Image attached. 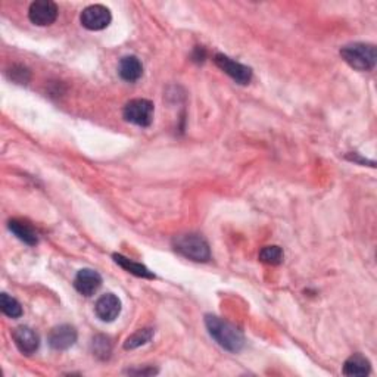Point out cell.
<instances>
[{
    "label": "cell",
    "instance_id": "5",
    "mask_svg": "<svg viewBox=\"0 0 377 377\" xmlns=\"http://www.w3.org/2000/svg\"><path fill=\"white\" fill-rule=\"evenodd\" d=\"M111 12L102 5H91L81 12V26L90 31L105 30L111 24Z\"/></svg>",
    "mask_w": 377,
    "mask_h": 377
},
{
    "label": "cell",
    "instance_id": "9",
    "mask_svg": "<svg viewBox=\"0 0 377 377\" xmlns=\"http://www.w3.org/2000/svg\"><path fill=\"white\" fill-rule=\"evenodd\" d=\"M12 339H14L17 348L24 353V356H33L34 352H37L40 347L39 335L27 326L17 327L14 330V333H12Z\"/></svg>",
    "mask_w": 377,
    "mask_h": 377
},
{
    "label": "cell",
    "instance_id": "10",
    "mask_svg": "<svg viewBox=\"0 0 377 377\" xmlns=\"http://www.w3.org/2000/svg\"><path fill=\"white\" fill-rule=\"evenodd\" d=\"M102 286V277L91 268H82L80 270L76 279H74V288L78 293L85 295V297H91L96 293Z\"/></svg>",
    "mask_w": 377,
    "mask_h": 377
},
{
    "label": "cell",
    "instance_id": "1",
    "mask_svg": "<svg viewBox=\"0 0 377 377\" xmlns=\"http://www.w3.org/2000/svg\"><path fill=\"white\" fill-rule=\"evenodd\" d=\"M205 326L211 337L226 351L239 352L245 347L243 333L238 327H234L229 322L222 320V318L208 314L205 315Z\"/></svg>",
    "mask_w": 377,
    "mask_h": 377
},
{
    "label": "cell",
    "instance_id": "16",
    "mask_svg": "<svg viewBox=\"0 0 377 377\" xmlns=\"http://www.w3.org/2000/svg\"><path fill=\"white\" fill-rule=\"evenodd\" d=\"M91 352L93 356L99 360H108L112 352L111 339L105 335L94 336L91 340Z\"/></svg>",
    "mask_w": 377,
    "mask_h": 377
},
{
    "label": "cell",
    "instance_id": "14",
    "mask_svg": "<svg viewBox=\"0 0 377 377\" xmlns=\"http://www.w3.org/2000/svg\"><path fill=\"white\" fill-rule=\"evenodd\" d=\"M371 370L370 361L361 353H353L344 364L345 376H367Z\"/></svg>",
    "mask_w": 377,
    "mask_h": 377
},
{
    "label": "cell",
    "instance_id": "6",
    "mask_svg": "<svg viewBox=\"0 0 377 377\" xmlns=\"http://www.w3.org/2000/svg\"><path fill=\"white\" fill-rule=\"evenodd\" d=\"M214 62L221 71H224V73L231 77L236 82H239V85H249L251 82L252 69L249 67H246L240 62H236L231 58L222 53H217L214 56Z\"/></svg>",
    "mask_w": 377,
    "mask_h": 377
},
{
    "label": "cell",
    "instance_id": "15",
    "mask_svg": "<svg viewBox=\"0 0 377 377\" xmlns=\"http://www.w3.org/2000/svg\"><path fill=\"white\" fill-rule=\"evenodd\" d=\"M112 258L118 265L123 267L125 271H128V273H132L137 277H143V279H155V276H153L145 265L134 263V261H132V259H128L120 254H114Z\"/></svg>",
    "mask_w": 377,
    "mask_h": 377
},
{
    "label": "cell",
    "instance_id": "18",
    "mask_svg": "<svg viewBox=\"0 0 377 377\" xmlns=\"http://www.w3.org/2000/svg\"><path fill=\"white\" fill-rule=\"evenodd\" d=\"M0 308L5 315L10 318H19L22 315L21 304L15 298L9 297L8 293H2V297H0Z\"/></svg>",
    "mask_w": 377,
    "mask_h": 377
},
{
    "label": "cell",
    "instance_id": "19",
    "mask_svg": "<svg viewBox=\"0 0 377 377\" xmlns=\"http://www.w3.org/2000/svg\"><path fill=\"white\" fill-rule=\"evenodd\" d=\"M259 261L268 265H279L283 261V251L280 246H265L259 252Z\"/></svg>",
    "mask_w": 377,
    "mask_h": 377
},
{
    "label": "cell",
    "instance_id": "13",
    "mask_svg": "<svg viewBox=\"0 0 377 377\" xmlns=\"http://www.w3.org/2000/svg\"><path fill=\"white\" fill-rule=\"evenodd\" d=\"M8 227L9 230L14 233L17 238L24 242L28 246H34L39 243V236L37 233H35V230L30 226V224H27L26 221H21V220H10L8 222Z\"/></svg>",
    "mask_w": 377,
    "mask_h": 377
},
{
    "label": "cell",
    "instance_id": "8",
    "mask_svg": "<svg viewBox=\"0 0 377 377\" xmlns=\"http://www.w3.org/2000/svg\"><path fill=\"white\" fill-rule=\"evenodd\" d=\"M77 330L76 327L69 326V324H61L56 326L51 330L49 333V345L55 351H65L69 349L71 347L76 345L77 342Z\"/></svg>",
    "mask_w": 377,
    "mask_h": 377
},
{
    "label": "cell",
    "instance_id": "4",
    "mask_svg": "<svg viewBox=\"0 0 377 377\" xmlns=\"http://www.w3.org/2000/svg\"><path fill=\"white\" fill-rule=\"evenodd\" d=\"M153 103L148 99L130 100L123 111L124 120L139 127H149L153 121Z\"/></svg>",
    "mask_w": 377,
    "mask_h": 377
},
{
    "label": "cell",
    "instance_id": "3",
    "mask_svg": "<svg viewBox=\"0 0 377 377\" xmlns=\"http://www.w3.org/2000/svg\"><path fill=\"white\" fill-rule=\"evenodd\" d=\"M174 249L184 258L196 263H207L211 259V251L207 240L199 234H183L174 240Z\"/></svg>",
    "mask_w": 377,
    "mask_h": 377
},
{
    "label": "cell",
    "instance_id": "12",
    "mask_svg": "<svg viewBox=\"0 0 377 377\" xmlns=\"http://www.w3.org/2000/svg\"><path fill=\"white\" fill-rule=\"evenodd\" d=\"M118 74L124 81L134 82L143 76V65L136 56H124L118 64Z\"/></svg>",
    "mask_w": 377,
    "mask_h": 377
},
{
    "label": "cell",
    "instance_id": "7",
    "mask_svg": "<svg viewBox=\"0 0 377 377\" xmlns=\"http://www.w3.org/2000/svg\"><path fill=\"white\" fill-rule=\"evenodd\" d=\"M28 18L39 27L52 26L58 18V6L51 0H37L30 5Z\"/></svg>",
    "mask_w": 377,
    "mask_h": 377
},
{
    "label": "cell",
    "instance_id": "17",
    "mask_svg": "<svg viewBox=\"0 0 377 377\" xmlns=\"http://www.w3.org/2000/svg\"><path fill=\"white\" fill-rule=\"evenodd\" d=\"M153 337V328H140L137 330L136 333H133L132 336H128L125 344H124V348L125 349H134V348H139L141 345L148 344V342H150V339Z\"/></svg>",
    "mask_w": 377,
    "mask_h": 377
},
{
    "label": "cell",
    "instance_id": "11",
    "mask_svg": "<svg viewBox=\"0 0 377 377\" xmlns=\"http://www.w3.org/2000/svg\"><path fill=\"white\" fill-rule=\"evenodd\" d=\"M94 313L105 323H111L121 313V301L114 293H106L94 305Z\"/></svg>",
    "mask_w": 377,
    "mask_h": 377
},
{
    "label": "cell",
    "instance_id": "2",
    "mask_svg": "<svg viewBox=\"0 0 377 377\" xmlns=\"http://www.w3.org/2000/svg\"><path fill=\"white\" fill-rule=\"evenodd\" d=\"M340 56L344 61L358 71H371L377 61L376 47L369 43H352L340 49Z\"/></svg>",
    "mask_w": 377,
    "mask_h": 377
}]
</instances>
